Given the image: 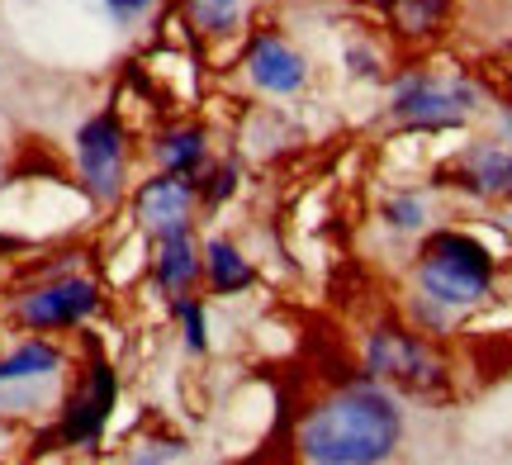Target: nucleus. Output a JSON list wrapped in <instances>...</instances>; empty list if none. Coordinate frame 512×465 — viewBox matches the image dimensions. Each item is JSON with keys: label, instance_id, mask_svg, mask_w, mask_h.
Instances as JSON below:
<instances>
[{"label": "nucleus", "instance_id": "obj_1", "mask_svg": "<svg viewBox=\"0 0 512 465\" xmlns=\"http://www.w3.org/2000/svg\"><path fill=\"white\" fill-rule=\"evenodd\" d=\"M399 437L403 418L394 409V399L356 385L347 394H332L323 404H313L299 432H294V447L304 461L318 465H370L394 456Z\"/></svg>", "mask_w": 512, "mask_h": 465}, {"label": "nucleus", "instance_id": "obj_2", "mask_svg": "<svg viewBox=\"0 0 512 465\" xmlns=\"http://www.w3.org/2000/svg\"><path fill=\"white\" fill-rule=\"evenodd\" d=\"M418 285L427 299L437 304H479L494 285V257L489 247L460 228H441L432 238L422 242L418 252Z\"/></svg>", "mask_w": 512, "mask_h": 465}, {"label": "nucleus", "instance_id": "obj_3", "mask_svg": "<svg viewBox=\"0 0 512 465\" xmlns=\"http://www.w3.org/2000/svg\"><path fill=\"white\" fill-rule=\"evenodd\" d=\"M114 404H119V375L100 352H91V361L81 366L76 385L62 399V413H57L53 437L62 447L91 451L100 437H105V423H110Z\"/></svg>", "mask_w": 512, "mask_h": 465}, {"label": "nucleus", "instance_id": "obj_4", "mask_svg": "<svg viewBox=\"0 0 512 465\" xmlns=\"http://www.w3.org/2000/svg\"><path fill=\"white\" fill-rule=\"evenodd\" d=\"M76 171L81 186L95 205H114L124 195V171H128V133L114 110L91 114L76 129Z\"/></svg>", "mask_w": 512, "mask_h": 465}, {"label": "nucleus", "instance_id": "obj_5", "mask_svg": "<svg viewBox=\"0 0 512 465\" xmlns=\"http://www.w3.org/2000/svg\"><path fill=\"white\" fill-rule=\"evenodd\" d=\"M100 304H105V295H100L95 280L53 276L15 299V318L24 328H34V333H67V328H81Z\"/></svg>", "mask_w": 512, "mask_h": 465}, {"label": "nucleus", "instance_id": "obj_6", "mask_svg": "<svg viewBox=\"0 0 512 465\" xmlns=\"http://www.w3.org/2000/svg\"><path fill=\"white\" fill-rule=\"evenodd\" d=\"M366 361L380 380H394V385L418 390V394L437 390L441 380H446L437 352H432L418 333H408V328H380V333H370Z\"/></svg>", "mask_w": 512, "mask_h": 465}, {"label": "nucleus", "instance_id": "obj_7", "mask_svg": "<svg viewBox=\"0 0 512 465\" xmlns=\"http://www.w3.org/2000/svg\"><path fill=\"white\" fill-rule=\"evenodd\" d=\"M470 110H475V91L460 81L413 72L394 86V119L413 124V129H451Z\"/></svg>", "mask_w": 512, "mask_h": 465}, {"label": "nucleus", "instance_id": "obj_8", "mask_svg": "<svg viewBox=\"0 0 512 465\" xmlns=\"http://www.w3.org/2000/svg\"><path fill=\"white\" fill-rule=\"evenodd\" d=\"M190 209H195V181L176 176V171H162V176H152V181L133 190V219L152 238L190 228Z\"/></svg>", "mask_w": 512, "mask_h": 465}, {"label": "nucleus", "instance_id": "obj_9", "mask_svg": "<svg viewBox=\"0 0 512 465\" xmlns=\"http://www.w3.org/2000/svg\"><path fill=\"white\" fill-rule=\"evenodd\" d=\"M247 76H252L261 91L294 95L299 86H304L309 67H304V57L294 53L290 43H280L275 34H256L252 48H247Z\"/></svg>", "mask_w": 512, "mask_h": 465}, {"label": "nucleus", "instance_id": "obj_10", "mask_svg": "<svg viewBox=\"0 0 512 465\" xmlns=\"http://www.w3.org/2000/svg\"><path fill=\"white\" fill-rule=\"evenodd\" d=\"M204 271V257L195 238H190V228H176V233H162L157 238V252H152V280L162 285L166 295H190L195 290V280Z\"/></svg>", "mask_w": 512, "mask_h": 465}, {"label": "nucleus", "instance_id": "obj_11", "mask_svg": "<svg viewBox=\"0 0 512 465\" xmlns=\"http://www.w3.org/2000/svg\"><path fill=\"white\" fill-rule=\"evenodd\" d=\"M67 366L62 347L43 342V337H29L19 342L15 352L0 356V390H24V385H48L57 371Z\"/></svg>", "mask_w": 512, "mask_h": 465}, {"label": "nucleus", "instance_id": "obj_12", "mask_svg": "<svg viewBox=\"0 0 512 465\" xmlns=\"http://www.w3.org/2000/svg\"><path fill=\"white\" fill-rule=\"evenodd\" d=\"M456 181L475 195L503 200L512 195V148H475L465 152V162L456 167Z\"/></svg>", "mask_w": 512, "mask_h": 465}, {"label": "nucleus", "instance_id": "obj_13", "mask_svg": "<svg viewBox=\"0 0 512 465\" xmlns=\"http://www.w3.org/2000/svg\"><path fill=\"white\" fill-rule=\"evenodd\" d=\"M204 280H209L214 295H242L256 280V271L228 238H209L204 242Z\"/></svg>", "mask_w": 512, "mask_h": 465}, {"label": "nucleus", "instance_id": "obj_14", "mask_svg": "<svg viewBox=\"0 0 512 465\" xmlns=\"http://www.w3.org/2000/svg\"><path fill=\"white\" fill-rule=\"evenodd\" d=\"M157 162L162 171H176V176H195L204 167V133L195 124H176V129H166L157 138Z\"/></svg>", "mask_w": 512, "mask_h": 465}, {"label": "nucleus", "instance_id": "obj_15", "mask_svg": "<svg viewBox=\"0 0 512 465\" xmlns=\"http://www.w3.org/2000/svg\"><path fill=\"white\" fill-rule=\"evenodd\" d=\"M389 24L408 38H422V34H437L441 24H446V10H451V0H375Z\"/></svg>", "mask_w": 512, "mask_h": 465}, {"label": "nucleus", "instance_id": "obj_16", "mask_svg": "<svg viewBox=\"0 0 512 465\" xmlns=\"http://www.w3.org/2000/svg\"><path fill=\"white\" fill-rule=\"evenodd\" d=\"M185 19L195 24V34H228V29H238V0H181Z\"/></svg>", "mask_w": 512, "mask_h": 465}, {"label": "nucleus", "instance_id": "obj_17", "mask_svg": "<svg viewBox=\"0 0 512 465\" xmlns=\"http://www.w3.org/2000/svg\"><path fill=\"white\" fill-rule=\"evenodd\" d=\"M171 309H176V318H181V328H185V347L190 352H204L209 347V328H204V304L195 295H176L171 299Z\"/></svg>", "mask_w": 512, "mask_h": 465}, {"label": "nucleus", "instance_id": "obj_18", "mask_svg": "<svg viewBox=\"0 0 512 465\" xmlns=\"http://www.w3.org/2000/svg\"><path fill=\"white\" fill-rule=\"evenodd\" d=\"M384 214H389V224H394V228H418V224H422V205L413 200V195L394 200V205L384 209Z\"/></svg>", "mask_w": 512, "mask_h": 465}, {"label": "nucleus", "instance_id": "obj_19", "mask_svg": "<svg viewBox=\"0 0 512 465\" xmlns=\"http://www.w3.org/2000/svg\"><path fill=\"white\" fill-rule=\"evenodd\" d=\"M105 5H110L114 15H138V10H147L152 0H105Z\"/></svg>", "mask_w": 512, "mask_h": 465}, {"label": "nucleus", "instance_id": "obj_20", "mask_svg": "<svg viewBox=\"0 0 512 465\" xmlns=\"http://www.w3.org/2000/svg\"><path fill=\"white\" fill-rule=\"evenodd\" d=\"M10 247H15V238H0V252H10Z\"/></svg>", "mask_w": 512, "mask_h": 465}]
</instances>
